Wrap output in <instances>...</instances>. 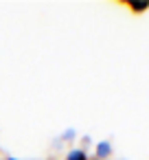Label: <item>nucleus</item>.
Wrapping results in <instances>:
<instances>
[{
    "mask_svg": "<svg viewBox=\"0 0 149 160\" xmlns=\"http://www.w3.org/2000/svg\"><path fill=\"white\" fill-rule=\"evenodd\" d=\"M90 160H97V158H90Z\"/></svg>",
    "mask_w": 149,
    "mask_h": 160,
    "instance_id": "obj_6",
    "label": "nucleus"
},
{
    "mask_svg": "<svg viewBox=\"0 0 149 160\" xmlns=\"http://www.w3.org/2000/svg\"><path fill=\"white\" fill-rule=\"evenodd\" d=\"M75 136H77V132H75V129H66V132L62 134V140H72Z\"/></svg>",
    "mask_w": 149,
    "mask_h": 160,
    "instance_id": "obj_4",
    "label": "nucleus"
},
{
    "mask_svg": "<svg viewBox=\"0 0 149 160\" xmlns=\"http://www.w3.org/2000/svg\"><path fill=\"white\" fill-rule=\"evenodd\" d=\"M81 140H83V147H88V145H90V142H92V138H90V136H83V138H81ZM83 147H81V149H83Z\"/></svg>",
    "mask_w": 149,
    "mask_h": 160,
    "instance_id": "obj_5",
    "label": "nucleus"
},
{
    "mask_svg": "<svg viewBox=\"0 0 149 160\" xmlns=\"http://www.w3.org/2000/svg\"><path fill=\"white\" fill-rule=\"evenodd\" d=\"M112 156V145H110V140H99L97 145H94V158L97 160H107Z\"/></svg>",
    "mask_w": 149,
    "mask_h": 160,
    "instance_id": "obj_1",
    "label": "nucleus"
},
{
    "mask_svg": "<svg viewBox=\"0 0 149 160\" xmlns=\"http://www.w3.org/2000/svg\"><path fill=\"white\" fill-rule=\"evenodd\" d=\"M132 11H136V13H140V11H147L149 9V2H129L127 5Z\"/></svg>",
    "mask_w": 149,
    "mask_h": 160,
    "instance_id": "obj_3",
    "label": "nucleus"
},
{
    "mask_svg": "<svg viewBox=\"0 0 149 160\" xmlns=\"http://www.w3.org/2000/svg\"><path fill=\"white\" fill-rule=\"evenodd\" d=\"M64 160H88V153H86V149L75 147V149H70V151L66 153V158H64Z\"/></svg>",
    "mask_w": 149,
    "mask_h": 160,
    "instance_id": "obj_2",
    "label": "nucleus"
}]
</instances>
